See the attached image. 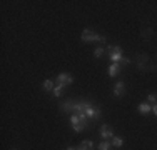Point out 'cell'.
<instances>
[{
	"instance_id": "cell-2",
	"label": "cell",
	"mask_w": 157,
	"mask_h": 150,
	"mask_svg": "<svg viewBox=\"0 0 157 150\" xmlns=\"http://www.w3.org/2000/svg\"><path fill=\"white\" fill-rule=\"evenodd\" d=\"M70 123H72V129L75 130V132H82V130L87 129V118H80L75 114L70 117Z\"/></svg>"
},
{
	"instance_id": "cell-6",
	"label": "cell",
	"mask_w": 157,
	"mask_h": 150,
	"mask_svg": "<svg viewBox=\"0 0 157 150\" xmlns=\"http://www.w3.org/2000/svg\"><path fill=\"white\" fill-rule=\"evenodd\" d=\"M100 135H102L104 140H109L110 137H114V133H112V129L109 125H102L100 127Z\"/></svg>"
},
{
	"instance_id": "cell-11",
	"label": "cell",
	"mask_w": 157,
	"mask_h": 150,
	"mask_svg": "<svg viewBox=\"0 0 157 150\" xmlns=\"http://www.w3.org/2000/svg\"><path fill=\"white\" fill-rule=\"evenodd\" d=\"M92 147H94L92 140H84V142L80 144V147H78L77 150H92Z\"/></svg>"
},
{
	"instance_id": "cell-9",
	"label": "cell",
	"mask_w": 157,
	"mask_h": 150,
	"mask_svg": "<svg viewBox=\"0 0 157 150\" xmlns=\"http://www.w3.org/2000/svg\"><path fill=\"white\" fill-rule=\"evenodd\" d=\"M137 110H139V114H142V115H147L149 112H152V107L149 103H140L139 107H137Z\"/></svg>"
},
{
	"instance_id": "cell-12",
	"label": "cell",
	"mask_w": 157,
	"mask_h": 150,
	"mask_svg": "<svg viewBox=\"0 0 157 150\" xmlns=\"http://www.w3.org/2000/svg\"><path fill=\"white\" fill-rule=\"evenodd\" d=\"M42 88L45 90V92H50V90H54V88H55V87H54V82H52V80H45V82L42 84Z\"/></svg>"
},
{
	"instance_id": "cell-16",
	"label": "cell",
	"mask_w": 157,
	"mask_h": 150,
	"mask_svg": "<svg viewBox=\"0 0 157 150\" xmlns=\"http://www.w3.org/2000/svg\"><path fill=\"white\" fill-rule=\"evenodd\" d=\"M62 90H63V85H57V87L54 88V95H55V97H60Z\"/></svg>"
},
{
	"instance_id": "cell-14",
	"label": "cell",
	"mask_w": 157,
	"mask_h": 150,
	"mask_svg": "<svg viewBox=\"0 0 157 150\" xmlns=\"http://www.w3.org/2000/svg\"><path fill=\"white\" fill-rule=\"evenodd\" d=\"M112 145H114V147H122V145H124V140H122L121 137H114L112 138Z\"/></svg>"
},
{
	"instance_id": "cell-3",
	"label": "cell",
	"mask_w": 157,
	"mask_h": 150,
	"mask_svg": "<svg viewBox=\"0 0 157 150\" xmlns=\"http://www.w3.org/2000/svg\"><path fill=\"white\" fill-rule=\"evenodd\" d=\"M107 52H109V57L114 63H121V60L124 58V55H122V48L119 47V45H115V47H109L107 48Z\"/></svg>"
},
{
	"instance_id": "cell-8",
	"label": "cell",
	"mask_w": 157,
	"mask_h": 150,
	"mask_svg": "<svg viewBox=\"0 0 157 150\" xmlns=\"http://www.w3.org/2000/svg\"><path fill=\"white\" fill-rule=\"evenodd\" d=\"M121 69H122L121 63H112L109 67V77H117V75L121 73Z\"/></svg>"
},
{
	"instance_id": "cell-5",
	"label": "cell",
	"mask_w": 157,
	"mask_h": 150,
	"mask_svg": "<svg viewBox=\"0 0 157 150\" xmlns=\"http://www.w3.org/2000/svg\"><path fill=\"white\" fill-rule=\"evenodd\" d=\"M74 82V77L70 73H60L57 77V85H63V87H65V85H70Z\"/></svg>"
},
{
	"instance_id": "cell-19",
	"label": "cell",
	"mask_w": 157,
	"mask_h": 150,
	"mask_svg": "<svg viewBox=\"0 0 157 150\" xmlns=\"http://www.w3.org/2000/svg\"><path fill=\"white\" fill-rule=\"evenodd\" d=\"M152 112H154L155 117H157V103H155V105H152Z\"/></svg>"
},
{
	"instance_id": "cell-17",
	"label": "cell",
	"mask_w": 157,
	"mask_h": 150,
	"mask_svg": "<svg viewBox=\"0 0 157 150\" xmlns=\"http://www.w3.org/2000/svg\"><path fill=\"white\" fill-rule=\"evenodd\" d=\"M102 54H104V48H102V47H99V48H95V52H94V55H95V57H97V58H99V57H100V55H102Z\"/></svg>"
},
{
	"instance_id": "cell-20",
	"label": "cell",
	"mask_w": 157,
	"mask_h": 150,
	"mask_svg": "<svg viewBox=\"0 0 157 150\" xmlns=\"http://www.w3.org/2000/svg\"><path fill=\"white\" fill-rule=\"evenodd\" d=\"M67 150H77V148H74V147H69V148H67Z\"/></svg>"
},
{
	"instance_id": "cell-18",
	"label": "cell",
	"mask_w": 157,
	"mask_h": 150,
	"mask_svg": "<svg viewBox=\"0 0 157 150\" xmlns=\"http://www.w3.org/2000/svg\"><path fill=\"white\" fill-rule=\"evenodd\" d=\"M125 63H129V58H125V57H124V58L121 60V65H125Z\"/></svg>"
},
{
	"instance_id": "cell-4",
	"label": "cell",
	"mask_w": 157,
	"mask_h": 150,
	"mask_svg": "<svg viewBox=\"0 0 157 150\" xmlns=\"http://www.w3.org/2000/svg\"><path fill=\"white\" fill-rule=\"evenodd\" d=\"M85 115H87V118L89 117H90V118H99L100 117V108L90 103L87 108H85Z\"/></svg>"
},
{
	"instance_id": "cell-7",
	"label": "cell",
	"mask_w": 157,
	"mask_h": 150,
	"mask_svg": "<svg viewBox=\"0 0 157 150\" xmlns=\"http://www.w3.org/2000/svg\"><path fill=\"white\" fill-rule=\"evenodd\" d=\"M75 105H77V102H74V100H67L65 103L60 105V108H62V112H75Z\"/></svg>"
},
{
	"instance_id": "cell-10",
	"label": "cell",
	"mask_w": 157,
	"mask_h": 150,
	"mask_svg": "<svg viewBox=\"0 0 157 150\" xmlns=\"http://www.w3.org/2000/svg\"><path fill=\"white\" fill-rule=\"evenodd\" d=\"M122 93H124V84H122V82H117V84L114 85V95L121 97Z\"/></svg>"
},
{
	"instance_id": "cell-15",
	"label": "cell",
	"mask_w": 157,
	"mask_h": 150,
	"mask_svg": "<svg viewBox=\"0 0 157 150\" xmlns=\"http://www.w3.org/2000/svg\"><path fill=\"white\" fill-rule=\"evenodd\" d=\"M147 100H149V102H151L152 105H155V103H157V95H155V93H149Z\"/></svg>"
},
{
	"instance_id": "cell-1",
	"label": "cell",
	"mask_w": 157,
	"mask_h": 150,
	"mask_svg": "<svg viewBox=\"0 0 157 150\" xmlns=\"http://www.w3.org/2000/svg\"><path fill=\"white\" fill-rule=\"evenodd\" d=\"M82 42H105V37L102 35H97L94 30L90 28H85L84 32H82Z\"/></svg>"
},
{
	"instance_id": "cell-13",
	"label": "cell",
	"mask_w": 157,
	"mask_h": 150,
	"mask_svg": "<svg viewBox=\"0 0 157 150\" xmlns=\"http://www.w3.org/2000/svg\"><path fill=\"white\" fill-rule=\"evenodd\" d=\"M110 142L109 140H102V142H100V144H99V150H110Z\"/></svg>"
}]
</instances>
